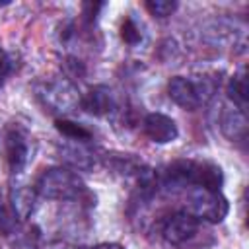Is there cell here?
<instances>
[{
    "label": "cell",
    "mask_w": 249,
    "mask_h": 249,
    "mask_svg": "<svg viewBox=\"0 0 249 249\" xmlns=\"http://www.w3.org/2000/svg\"><path fill=\"white\" fill-rule=\"evenodd\" d=\"M142 130L152 142H158V144L173 142L179 136V128L175 121L163 113H148L142 121Z\"/></svg>",
    "instance_id": "9c48e42d"
},
{
    "label": "cell",
    "mask_w": 249,
    "mask_h": 249,
    "mask_svg": "<svg viewBox=\"0 0 249 249\" xmlns=\"http://www.w3.org/2000/svg\"><path fill=\"white\" fill-rule=\"evenodd\" d=\"M93 249H124V247H121V245H117V243H103V245H97V247H93Z\"/></svg>",
    "instance_id": "603a6c76"
},
{
    "label": "cell",
    "mask_w": 249,
    "mask_h": 249,
    "mask_svg": "<svg viewBox=\"0 0 249 249\" xmlns=\"http://www.w3.org/2000/svg\"><path fill=\"white\" fill-rule=\"evenodd\" d=\"M54 126L68 140H80V142H89L91 140V132L86 126H82V124H78V123H74L70 119H64V117L62 119H56L54 121Z\"/></svg>",
    "instance_id": "9a60e30c"
},
{
    "label": "cell",
    "mask_w": 249,
    "mask_h": 249,
    "mask_svg": "<svg viewBox=\"0 0 249 249\" xmlns=\"http://www.w3.org/2000/svg\"><path fill=\"white\" fill-rule=\"evenodd\" d=\"M216 84L210 78L202 80H191L185 76H173L167 84V93L169 97L183 109L195 111L202 103H206L214 95Z\"/></svg>",
    "instance_id": "3957f363"
},
{
    "label": "cell",
    "mask_w": 249,
    "mask_h": 249,
    "mask_svg": "<svg viewBox=\"0 0 249 249\" xmlns=\"http://www.w3.org/2000/svg\"><path fill=\"white\" fill-rule=\"evenodd\" d=\"M193 169H195L193 160H177L169 163L161 171V175H158L160 187H163L167 193L183 191L185 187L193 185Z\"/></svg>",
    "instance_id": "ba28073f"
},
{
    "label": "cell",
    "mask_w": 249,
    "mask_h": 249,
    "mask_svg": "<svg viewBox=\"0 0 249 249\" xmlns=\"http://www.w3.org/2000/svg\"><path fill=\"white\" fill-rule=\"evenodd\" d=\"M4 4H6V2H0V6H4Z\"/></svg>",
    "instance_id": "cb8c5ba5"
},
{
    "label": "cell",
    "mask_w": 249,
    "mask_h": 249,
    "mask_svg": "<svg viewBox=\"0 0 249 249\" xmlns=\"http://www.w3.org/2000/svg\"><path fill=\"white\" fill-rule=\"evenodd\" d=\"M121 39L126 45H138L142 41V31L132 18H124V21L121 25Z\"/></svg>",
    "instance_id": "e0dca14e"
},
{
    "label": "cell",
    "mask_w": 249,
    "mask_h": 249,
    "mask_svg": "<svg viewBox=\"0 0 249 249\" xmlns=\"http://www.w3.org/2000/svg\"><path fill=\"white\" fill-rule=\"evenodd\" d=\"M14 249H37V247L33 243H29V241H18L14 245Z\"/></svg>",
    "instance_id": "7402d4cb"
},
{
    "label": "cell",
    "mask_w": 249,
    "mask_h": 249,
    "mask_svg": "<svg viewBox=\"0 0 249 249\" xmlns=\"http://www.w3.org/2000/svg\"><path fill=\"white\" fill-rule=\"evenodd\" d=\"M4 150H6V161H8L10 171L14 175L21 173L29 161V138L19 128H12L6 134Z\"/></svg>",
    "instance_id": "52a82bcc"
},
{
    "label": "cell",
    "mask_w": 249,
    "mask_h": 249,
    "mask_svg": "<svg viewBox=\"0 0 249 249\" xmlns=\"http://www.w3.org/2000/svg\"><path fill=\"white\" fill-rule=\"evenodd\" d=\"M56 154L72 171H91L97 163L95 152L88 146V142L80 140H64L56 146Z\"/></svg>",
    "instance_id": "5b68a950"
},
{
    "label": "cell",
    "mask_w": 249,
    "mask_h": 249,
    "mask_svg": "<svg viewBox=\"0 0 249 249\" xmlns=\"http://www.w3.org/2000/svg\"><path fill=\"white\" fill-rule=\"evenodd\" d=\"M12 70H14V60H12V56L0 47V86H2V82L6 80V76L12 74Z\"/></svg>",
    "instance_id": "d6986e66"
},
{
    "label": "cell",
    "mask_w": 249,
    "mask_h": 249,
    "mask_svg": "<svg viewBox=\"0 0 249 249\" xmlns=\"http://www.w3.org/2000/svg\"><path fill=\"white\" fill-rule=\"evenodd\" d=\"M200 220H196L191 212H175L171 214L161 228V235L171 245H185L198 231Z\"/></svg>",
    "instance_id": "8992f818"
},
{
    "label": "cell",
    "mask_w": 249,
    "mask_h": 249,
    "mask_svg": "<svg viewBox=\"0 0 249 249\" xmlns=\"http://www.w3.org/2000/svg\"><path fill=\"white\" fill-rule=\"evenodd\" d=\"M220 128L226 134V138H230L231 142H239L247 138V117L245 111H241L239 107H228L222 113L220 119Z\"/></svg>",
    "instance_id": "7c38bea8"
},
{
    "label": "cell",
    "mask_w": 249,
    "mask_h": 249,
    "mask_svg": "<svg viewBox=\"0 0 249 249\" xmlns=\"http://www.w3.org/2000/svg\"><path fill=\"white\" fill-rule=\"evenodd\" d=\"M144 6L154 18H167L177 10V2L173 0H148Z\"/></svg>",
    "instance_id": "2e32d148"
},
{
    "label": "cell",
    "mask_w": 249,
    "mask_h": 249,
    "mask_svg": "<svg viewBox=\"0 0 249 249\" xmlns=\"http://www.w3.org/2000/svg\"><path fill=\"white\" fill-rule=\"evenodd\" d=\"M193 185L206 191H220L224 185L222 167L212 161H195L193 169Z\"/></svg>",
    "instance_id": "4fadbf2b"
},
{
    "label": "cell",
    "mask_w": 249,
    "mask_h": 249,
    "mask_svg": "<svg viewBox=\"0 0 249 249\" xmlns=\"http://www.w3.org/2000/svg\"><path fill=\"white\" fill-rule=\"evenodd\" d=\"M228 95H230V99L233 101L235 107H239L241 111H245V107H247V76H245V70L243 68L230 78Z\"/></svg>",
    "instance_id": "5bb4252c"
},
{
    "label": "cell",
    "mask_w": 249,
    "mask_h": 249,
    "mask_svg": "<svg viewBox=\"0 0 249 249\" xmlns=\"http://www.w3.org/2000/svg\"><path fill=\"white\" fill-rule=\"evenodd\" d=\"M16 224H18V220H16L14 212L6 206V202L0 200V233H2V235H10V233H14Z\"/></svg>",
    "instance_id": "ac0fdd59"
},
{
    "label": "cell",
    "mask_w": 249,
    "mask_h": 249,
    "mask_svg": "<svg viewBox=\"0 0 249 249\" xmlns=\"http://www.w3.org/2000/svg\"><path fill=\"white\" fill-rule=\"evenodd\" d=\"M66 66H70L72 68V78H76V76H84L86 74V70H84V66H82V62L80 60H76V58H68L66 60Z\"/></svg>",
    "instance_id": "44dd1931"
},
{
    "label": "cell",
    "mask_w": 249,
    "mask_h": 249,
    "mask_svg": "<svg viewBox=\"0 0 249 249\" xmlns=\"http://www.w3.org/2000/svg\"><path fill=\"white\" fill-rule=\"evenodd\" d=\"M101 8H103V2H86V4L82 6L84 16H86V19H88V21L95 19V16H97V12H99Z\"/></svg>",
    "instance_id": "ffe728a7"
},
{
    "label": "cell",
    "mask_w": 249,
    "mask_h": 249,
    "mask_svg": "<svg viewBox=\"0 0 249 249\" xmlns=\"http://www.w3.org/2000/svg\"><path fill=\"white\" fill-rule=\"evenodd\" d=\"M35 191L51 200H76L86 193V185L78 173L68 167H49L39 175Z\"/></svg>",
    "instance_id": "6da1fadb"
},
{
    "label": "cell",
    "mask_w": 249,
    "mask_h": 249,
    "mask_svg": "<svg viewBox=\"0 0 249 249\" xmlns=\"http://www.w3.org/2000/svg\"><path fill=\"white\" fill-rule=\"evenodd\" d=\"M35 198H37L35 187H27V185L12 187V191H10V210L14 212L16 220L25 222L27 218H31V214L35 210Z\"/></svg>",
    "instance_id": "8fae6325"
},
{
    "label": "cell",
    "mask_w": 249,
    "mask_h": 249,
    "mask_svg": "<svg viewBox=\"0 0 249 249\" xmlns=\"http://www.w3.org/2000/svg\"><path fill=\"white\" fill-rule=\"evenodd\" d=\"M80 107L89 115L103 117V115L111 113V109H113V91L103 84L93 86L88 89V93L82 95Z\"/></svg>",
    "instance_id": "30bf717a"
},
{
    "label": "cell",
    "mask_w": 249,
    "mask_h": 249,
    "mask_svg": "<svg viewBox=\"0 0 249 249\" xmlns=\"http://www.w3.org/2000/svg\"><path fill=\"white\" fill-rule=\"evenodd\" d=\"M187 212H191L196 220L218 224L228 216L230 204H228V198L220 191H206V189L195 187V191L189 195Z\"/></svg>",
    "instance_id": "277c9868"
},
{
    "label": "cell",
    "mask_w": 249,
    "mask_h": 249,
    "mask_svg": "<svg viewBox=\"0 0 249 249\" xmlns=\"http://www.w3.org/2000/svg\"><path fill=\"white\" fill-rule=\"evenodd\" d=\"M35 95L45 109L56 115H68L80 107V93L70 78H51L35 86Z\"/></svg>",
    "instance_id": "7a4b0ae2"
}]
</instances>
